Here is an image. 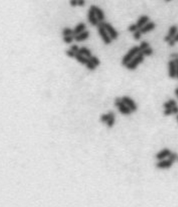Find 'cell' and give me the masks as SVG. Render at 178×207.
I'll return each mask as SVG.
<instances>
[{"label":"cell","instance_id":"1","mask_svg":"<svg viewBox=\"0 0 178 207\" xmlns=\"http://www.w3.org/2000/svg\"><path fill=\"white\" fill-rule=\"evenodd\" d=\"M140 51L141 50L138 46H135L132 47V49L128 51V53L123 57L122 61V65L123 66H126V65L128 63H130Z\"/></svg>","mask_w":178,"mask_h":207},{"label":"cell","instance_id":"2","mask_svg":"<svg viewBox=\"0 0 178 207\" xmlns=\"http://www.w3.org/2000/svg\"><path fill=\"white\" fill-rule=\"evenodd\" d=\"M144 59V55L140 51L130 63L126 65V67L130 70H134L137 68L139 64L142 63Z\"/></svg>","mask_w":178,"mask_h":207},{"label":"cell","instance_id":"3","mask_svg":"<svg viewBox=\"0 0 178 207\" xmlns=\"http://www.w3.org/2000/svg\"><path fill=\"white\" fill-rule=\"evenodd\" d=\"M115 105L117 107L119 112L122 114L125 115H129L132 112L131 109L126 105L123 102L122 100V98H117L115 101Z\"/></svg>","mask_w":178,"mask_h":207},{"label":"cell","instance_id":"4","mask_svg":"<svg viewBox=\"0 0 178 207\" xmlns=\"http://www.w3.org/2000/svg\"><path fill=\"white\" fill-rule=\"evenodd\" d=\"M97 27H98V31L99 33V35L101 37L104 43L106 45L110 44L112 39H111L110 36L108 34L106 29L104 28L102 25L100 24V23L97 25Z\"/></svg>","mask_w":178,"mask_h":207},{"label":"cell","instance_id":"5","mask_svg":"<svg viewBox=\"0 0 178 207\" xmlns=\"http://www.w3.org/2000/svg\"><path fill=\"white\" fill-rule=\"evenodd\" d=\"M100 23L106 29L108 34L110 36L111 39L114 40L117 39L118 33L117 32V31L114 29V27L110 23L105 22V21L100 22Z\"/></svg>","mask_w":178,"mask_h":207},{"label":"cell","instance_id":"6","mask_svg":"<svg viewBox=\"0 0 178 207\" xmlns=\"http://www.w3.org/2000/svg\"><path fill=\"white\" fill-rule=\"evenodd\" d=\"M101 120L106 123L109 127H112L115 123V116L113 112L109 113L107 114H103L101 117Z\"/></svg>","mask_w":178,"mask_h":207},{"label":"cell","instance_id":"7","mask_svg":"<svg viewBox=\"0 0 178 207\" xmlns=\"http://www.w3.org/2000/svg\"><path fill=\"white\" fill-rule=\"evenodd\" d=\"M88 19L89 23L93 26H97L100 23L95 11L91 7L89 9L88 13Z\"/></svg>","mask_w":178,"mask_h":207},{"label":"cell","instance_id":"8","mask_svg":"<svg viewBox=\"0 0 178 207\" xmlns=\"http://www.w3.org/2000/svg\"><path fill=\"white\" fill-rule=\"evenodd\" d=\"M122 100L123 102L125 104L128 106V108L131 109L132 112H135L137 110V105H136L135 102L132 100V99L130 98L128 96H123L122 98Z\"/></svg>","mask_w":178,"mask_h":207},{"label":"cell","instance_id":"9","mask_svg":"<svg viewBox=\"0 0 178 207\" xmlns=\"http://www.w3.org/2000/svg\"><path fill=\"white\" fill-rule=\"evenodd\" d=\"M168 76L171 78L176 77V66L174 60L168 62Z\"/></svg>","mask_w":178,"mask_h":207},{"label":"cell","instance_id":"10","mask_svg":"<svg viewBox=\"0 0 178 207\" xmlns=\"http://www.w3.org/2000/svg\"><path fill=\"white\" fill-rule=\"evenodd\" d=\"M90 7L92 8L93 11H95V14L96 15L97 17L99 19V21L100 22L103 21L104 19H105V15L103 13V11L100 8L97 7L95 5H92Z\"/></svg>","mask_w":178,"mask_h":207},{"label":"cell","instance_id":"11","mask_svg":"<svg viewBox=\"0 0 178 207\" xmlns=\"http://www.w3.org/2000/svg\"><path fill=\"white\" fill-rule=\"evenodd\" d=\"M173 163V161H171L170 159H168V160H164L158 162L156 166L159 169H168L171 167Z\"/></svg>","mask_w":178,"mask_h":207},{"label":"cell","instance_id":"12","mask_svg":"<svg viewBox=\"0 0 178 207\" xmlns=\"http://www.w3.org/2000/svg\"><path fill=\"white\" fill-rule=\"evenodd\" d=\"M177 32H178V27L176 26L173 25L169 29L168 35H166L164 37V41L166 42H168L170 39L174 37L175 35H176Z\"/></svg>","mask_w":178,"mask_h":207},{"label":"cell","instance_id":"13","mask_svg":"<svg viewBox=\"0 0 178 207\" xmlns=\"http://www.w3.org/2000/svg\"><path fill=\"white\" fill-rule=\"evenodd\" d=\"M155 27H156V25L154 24V23L148 22L147 24L145 25L144 27H142V28L139 30L140 31V32H141L142 34H145V33L152 31L154 29Z\"/></svg>","mask_w":178,"mask_h":207},{"label":"cell","instance_id":"14","mask_svg":"<svg viewBox=\"0 0 178 207\" xmlns=\"http://www.w3.org/2000/svg\"><path fill=\"white\" fill-rule=\"evenodd\" d=\"M171 151L168 149H164V150H162V151H160L159 153H157L156 155V158L157 159L162 161L165 158L168 157L169 155L171 154Z\"/></svg>","mask_w":178,"mask_h":207},{"label":"cell","instance_id":"15","mask_svg":"<svg viewBox=\"0 0 178 207\" xmlns=\"http://www.w3.org/2000/svg\"><path fill=\"white\" fill-rule=\"evenodd\" d=\"M149 20V18L147 15H142L140 18H139V20L137 21L136 25L137 26V28L139 29H140L144 27L145 25L148 23Z\"/></svg>","mask_w":178,"mask_h":207},{"label":"cell","instance_id":"16","mask_svg":"<svg viewBox=\"0 0 178 207\" xmlns=\"http://www.w3.org/2000/svg\"><path fill=\"white\" fill-rule=\"evenodd\" d=\"M89 36V32L88 31H84L81 33L74 36V39L77 42H82L88 39Z\"/></svg>","mask_w":178,"mask_h":207},{"label":"cell","instance_id":"17","mask_svg":"<svg viewBox=\"0 0 178 207\" xmlns=\"http://www.w3.org/2000/svg\"><path fill=\"white\" fill-rule=\"evenodd\" d=\"M86 28V25L84 23H79L73 29V31H74V32H73V35L75 36V35L81 33L82 32H84Z\"/></svg>","mask_w":178,"mask_h":207},{"label":"cell","instance_id":"18","mask_svg":"<svg viewBox=\"0 0 178 207\" xmlns=\"http://www.w3.org/2000/svg\"><path fill=\"white\" fill-rule=\"evenodd\" d=\"M75 58L80 63L84 64V65H86V64L87 63L88 61H89V58L87 57L86 56H84L79 53H76Z\"/></svg>","mask_w":178,"mask_h":207},{"label":"cell","instance_id":"19","mask_svg":"<svg viewBox=\"0 0 178 207\" xmlns=\"http://www.w3.org/2000/svg\"><path fill=\"white\" fill-rule=\"evenodd\" d=\"M78 53L84 56H86L88 58H89L90 57L92 56L91 51L86 47H82L81 48H80Z\"/></svg>","mask_w":178,"mask_h":207},{"label":"cell","instance_id":"20","mask_svg":"<svg viewBox=\"0 0 178 207\" xmlns=\"http://www.w3.org/2000/svg\"><path fill=\"white\" fill-rule=\"evenodd\" d=\"M74 31L70 28H65L62 31V35L64 36L67 35H73Z\"/></svg>","mask_w":178,"mask_h":207},{"label":"cell","instance_id":"21","mask_svg":"<svg viewBox=\"0 0 178 207\" xmlns=\"http://www.w3.org/2000/svg\"><path fill=\"white\" fill-rule=\"evenodd\" d=\"M64 41L67 44H70L72 43L73 40L74 39V35H67V36H64Z\"/></svg>","mask_w":178,"mask_h":207},{"label":"cell","instance_id":"22","mask_svg":"<svg viewBox=\"0 0 178 207\" xmlns=\"http://www.w3.org/2000/svg\"><path fill=\"white\" fill-rule=\"evenodd\" d=\"M89 60H91L93 63L94 64L96 67L99 66L100 64V61L99 59L95 56H92L89 58Z\"/></svg>","mask_w":178,"mask_h":207},{"label":"cell","instance_id":"23","mask_svg":"<svg viewBox=\"0 0 178 207\" xmlns=\"http://www.w3.org/2000/svg\"><path fill=\"white\" fill-rule=\"evenodd\" d=\"M86 67L87 68L89 69V70H91V71H93V70H95L96 69V66L92 62L89 60V61H88V63L86 64Z\"/></svg>","mask_w":178,"mask_h":207},{"label":"cell","instance_id":"24","mask_svg":"<svg viewBox=\"0 0 178 207\" xmlns=\"http://www.w3.org/2000/svg\"><path fill=\"white\" fill-rule=\"evenodd\" d=\"M141 52L143 54L144 56H150L153 54V50L150 47L147 48L146 49L142 51H141Z\"/></svg>","mask_w":178,"mask_h":207},{"label":"cell","instance_id":"25","mask_svg":"<svg viewBox=\"0 0 178 207\" xmlns=\"http://www.w3.org/2000/svg\"><path fill=\"white\" fill-rule=\"evenodd\" d=\"M140 47V49L141 51H142L146 49L147 48L149 47V44L147 42H145V41H143V42L141 43L140 45L139 46Z\"/></svg>","mask_w":178,"mask_h":207},{"label":"cell","instance_id":"26","mask_svg":"<svg viewBox=\"0 0 178 207\" xmlns=\"http://www.w3.org/2000/svg\"><path fill=\"white\" fill-rule=\"evenodd\" d=\"M168 159H170L171 161L175 162V161H178V155L176 153H172L169 155Z\"/></svg>","mask_w":178,"mask_h":207},{"label":"cell","instance_id":"27","mask_svg":"<svg viewBox=\"0 0 178 207\" xmlns=\"http://www.w3.org/2000/svg\"><path fill=\"white\" fill-rule=\"evenodd\" d=\"M128 31L131 32H135L137 31L139 29L137 28V26L136 24H133L131 25L128 28Z\"/></svg>","mask_w":178,"mask_h":207},{"label":"cell","instance_id":"28","mask_svg":"<svg viewBox=\"0 0 178 207\" xmlns=\"http://www.w3.org/2000/svg\"><path fill=\"white\" fill-rule=\"evenodd\" d=\"M141 34H142L141 32H140V31L139 29L136 31V32H134V39H135L136 40H139L140 39Z\"/></svg>","mask_w":178,"mask_h":207},{"label":"cell","instance_id":"29","mask_svg":"<svg viewBox=\"0 0 178 207\" xmlns=\"http://www.w3.org/2000/svg\"><path fill=\"white\" fill-rule=\"evenodd\" d=\"M66 54L68 57H75L76 53L73 51L72 50H68L66 51Z\"/></svg>","mask_w":178,"mask_h":207},{"label":"cell","instance_id":"30","mask_svg":"<svg viewBox=\"0 0 178 207\" xmlns=\"http://www.w3.org/2000/svg\"><path fill=\"white\" fill-rule=\"evenodd\" d=\"M172 114H173L172 108L171 109H165L164 111V114L165 116H170V115H171Z\"/></svg>","mask_w":178,"mask_h":207},{"label":"cell","instance_id":"31","mask_svg":"<svg viewBox=\"0 0 178 207\" xmlns=\"http://www.w3.org/2000/svg\"><path fill=\"white\" fill-rule=\"evenodd\" d=\"M70 49L72 50L73 51H74L75 53H78L80 48H79L78 45H72V46H71Z\"/></svg>","mask_w":178,"mask_h":207},{"label":"cell","instance_id":"32","mask_svg":"<svg viewBox=\"0 0 178 207\" xmlns=\"http://www.w3.org/2000/svg\"><path fill=\"white\" fill-rule=\"evenodd\" d=\"M70 4L71 5V6L75 7L78 6V0H70Z\"/></svg>","mask_w":178,"mask_h":207},{"label":"cell","instance_id":"33","mask_svg":"<svg viewBox=\"0 0 178 207\" xmlns=\"http://www.w3.org/2000/svg\"><path fill=\"white\" fill-rule=\"evenodd\" d=\"M164 106L165 109H171L172 108V106L168 102H165L164 104Z\"/></svg>","mask_w":178,"mask_h":207},{"label":"cell","instance_id":"34","mask_svg":"<svg viewBox=\"0 0 178 207\" xmlns=\"http://www.w3.org/2000/svg\"><path fill=\"white\" fill-rule=\"evenodd\" d=\"M85 5L84 0H78V6H83Z\"/></svg>","mask_w":178,"mask_h":207},{"label":"cell","instance_id":"35","mask_svg":"<svg viewBox=\"0 0 178 207\" xmlns=\"http://www.w3.org/2000/svg\"><path fill=\"white\" fill-rule=\"evenodd\" d=\"M172 113L173 114H178V106H175L174 107L172 108Z\"/></svg>","mask_w":178,"mask_h":207},{"label":"cell","instance_id":"36","mask_svg":"<svg viewBox=\"0 0 178 207\" xmlns=\"http://www.w3.org/2000/svg\"><path fill=\"white\" fill-rule=\"evenodd\" d=\"M175 41H174V39H170L168 42V45H170V46H174L175 45Z\"/></svg>","mask_w":178,"mask_h":207},{"label":"cell","instance_id":"37","mask_svg":"<svg viewBox=\"0 0 178 207\" xmlns=\"http://www.w3.org/2000/svg\"><path fill=\"white\" fill-rule=\"evenodd\" d=\"M174 60L176 66V78L178 79V59H176Z\"/></svg>","mask_w":178,"mask_h":207},{"label":"cell","instance_id":"38","mask_svg":"<svg viewBox=\"0 0 178 207\" xmlns=\"http://www.w3.org/2000/svg\"><path fill=\"white\" fill-rule=\"evenodd\" d=\"M171 56L172 57V58L175 59H178V53H175V54H171Z\"/></svg>","mask_w":178,"mask_h":207},{"label":"cell","instance_id":"39","mask_svg":"<svg viewBox=\"0 0 178 207\" xmlns=\"http://www.w3.org/2000/svg\"><path fill=\"white\" fill-rule=\"evenodd\" d=\"M175 42H178V33H176V35H175L174 37L173 38Z\"/></svg>","mask_w":178,"mask_h":207},{"label":"cell","instance_id":"40","mask_svg":"<svg viewBox=\"0 0 178 207\" xmlns=\"http://www.w3.org/2000/svg\"><path fill=\"white\" fill-rule=\"evenodd\" d=\"M175 95H176L177 98H178V88H176L175 90Z\"/></svg>","mask_w":178,"mask_h":207},{"label":"cell","instance_id":"41","mask_svg":"<svg viewBox=\"0 0 178 207\" xmlns=\"http://www.w3.org/2000/svg\"><path fill=\"white\" fill-rule=\"evenodd\" d=\"M176 118H177V120H178V115L177 116H176Z\"/></svg>","mask_w":178,"mask_h":207}]
</instances>
